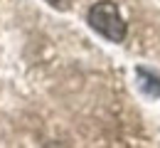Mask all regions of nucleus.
<instances>
[{"label": "nucleus", "mask_w": 160, "mask_h": 148, "mask_svg": "<svg viewBox=\"0 0 160 148\" xmlns=\"http://www.w3.org/2000/svg\"><path fill=\"white\" fill-rule=\"evenodd\" d=\"M89 25L111 42H123L126 37V22L121 18L116 3H108V0L94 3L89 8Z\"/></svg>", "instance_id": "obj_1"}, {"label": "nucleus", "mask_w": 160, "mask_h": 148, "mask_svg": "<svg viewBox=\"0 0 160 148\" xmlns=\"http://www.w3.org/2000/svg\"><path fill=\"white\" fill-rule=\"evenodd\" d=\"M138 77H140V86L153 94V96H160V77L153 74V72H145V69H138Z\"/></svg>", "instance_id": "obj_2"}, {"label": "nucleus", "mask_w": 160, "mask_h": 148, "mask_svg": "<svg viewBox=\"0 0 160 148\" xmlns=\"http://www.w3.org/2000/svg\"><path fill=\"white\" fill-rule=\"evenodd\" d=\"M47 3H49V5L54 8V10H62V13L72 8V0H47Z\"/></svg>", "instance_id": "obj_3"}]
</instances>
